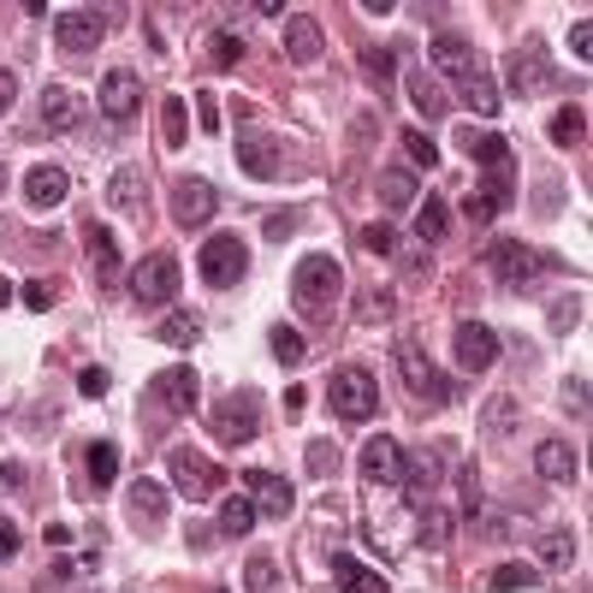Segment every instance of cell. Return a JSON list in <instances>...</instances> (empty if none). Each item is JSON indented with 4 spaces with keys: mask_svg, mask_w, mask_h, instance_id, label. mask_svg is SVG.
Here are the masks:
<instances>
[{
    "mask_svg": "<svg viewBox=\"0 0 593 593\" xmlns=\"http://www.w3.org/2000/svg\"><path fill=\"white\" fill-rule=\"evenodd\" d=\"M570 54H575V60H588V54H593V31H588V19H575V24H570Z\"/></svg>",
    "mask_w": 593,
    "mask_h": 593,
    "instance_id": "f5cc1de1",
    "label": "cell"
},
{
    "mask_svg": "<svg viewBox=\"0 0 593 593\" xmlns=\"http://www.w3.org/2000/svg\"><path fill=\"white\" fill-rule=\"evenodd\" d=\"M167 469H172V481H179L184 499H214V493H220V469H214L202 452H191V445H172Z\"/></svg>",
    "mask_w": 593,
    "mask_h": 593,
    "instance_id": "ba28073f",
    "label": "cell"
},
{
    "mask_svg": "<svg viewBox=\"0 0 593 593\" xmlns=\"http://www.w3.org/2000/svg\"><path fill=\"white\" fill-rule=\"evenodd\" d=\"M452 351H457V368L463 374H487V368L499 363V332L481 327V321H463L457 339H452Z\"/></svg>",
    "mask_w": 593,
    "mask_h": 593,
    "instance_id": "8fae6325",
    "label": "cell"
},
{
    "mask_svg": "<svg viewBox=\"0 0 593 593\" xmlns=\"http://www.w3.org/2000/svg\"><path fill=\"white\" fill-rule=\"evenodd\" d=\"M332 582H339L344 593H392V588H386V575H380V570L356 563L351 552H332Z\"/></svg>",
    "mask_w": 593,
    "mask_h": 593,
    "instance_id": "cb8c5ba5",
    "label": "cell"
},
{
    "mask_svg": "<svg viewBox=\"0 0 593 593\" xmlns=\"http://www.w3.org/2000/svg\"><path fill=\"white\" fill-rule=\"evenodd\" d=\"M292 231H297V214H273V220H267V238L273 243H285Z\"/></svg>",
    "mask_w": 593,
    "mask_h": 593,
    "instance_id": "6f0895ef",
    "label": "cell"
},
{
    "mask_svg": "<svg viewBox=\"0 0 593 593\" xmlns=\"http://www.w3.org/2000/svg\"><path fill=\"white\" fill-rule=\"evenodd\" d=\"M292 297H297V309H309L315 321H327L332 315V303L344 297V267L332 262V255H303L297 273H292Z\"/></svg>",
    "mask_w": 593,
    "mask_h": 593,
    "instance_id": "6da1fadb",
    "label": "cell"
},
{
    "mask_svg": "<svg viewBox=\"0 0 593 593\" xmlns=\"http://www.w3.org/2000/svg\"><path fill=\"white\" fill-rule=\"evenodd\" d=\"M161 119H167V149H179V142H184V101L179 95H167Z\"/></svg>",
    "mask_w": 593,
    "mask_h": 593,
    "instance_id": "f6af8a7d",
    "label": "cell"
},
{
    "mask_svg": "<svg viewBox=\"0 0 593 593\" xmlns=\"http://www.w3.org/2000/svg\"><path fill=\"white\" fill-rule=\"evenodd\" d=\"M415 238H422V243H440L445 238V202L440 196H427L422 208H415Z\"/></svg>",
    "mask_w": 593,
    "mask_h": 593,
    "instance_id": "74e56055",
    "label": "cell"
},
{
    "mask_svg": "<svg viewBox=\"0 0 593 593\" xmlns=\"http://www.w3.org/2000/svg\"><path fill=\"white\" fill-rule=\"evenodd\" d=\"M12 297H19V292H12V280H0V309H7Z\"/></svg>",
    "mask_w": 593,
    "mask_h": 593,
    "instance_id": "be15d7a7",
    "label": "cell"
},
{
    "mask_svg": "<svg viewBox=\"0 0 593 593\" xmlns=\"http://www.w3.org/2000/svg\"><path fill=\"white\" fill-rule=\"evenodd\" d=\"M410 101L427 113V119H445V113H452V95H445L440 83L427 78V71H415V78H410Z\"/></svg>",
    "mask_w": 593,
    "mask_h": 593,
    "instance_id": "4dcf8cb0",
    "label": "cell"
},
{
    "mask_svg": "<svg viewBox=\"0 0 593 593\" xmlns=\"http://www.w3.org/2000/svg\"><path fill=\"white\" fill-rule=\"evenodd\" d=\"M255 516H262V511H255V499H250V493L226 499V504H220V534H250V528H255Z\"/></svg>",
    "mask_w": 593,
    "mask_h": 593,
    "instance_id": "d6a6232c",
    "label": "cell"
},
{
    "mask_svg": "<svg viewBox=\"0 0 593 593\" xmlns=\"http://www.w3.org/2000/svg\"><path fill=\"white\" fill-rule=\"evenodd\" d=\"M403 481H410L415 504H433V487H440V457H403Z\"/></svg>",
    "mask_w": 593,
    "mask_h": 593,
    "instance_id": "f546056e",
    "label": "cell"
},
{
    "mask_svg": "<svg viewBox=\"0 0 593 593\" xmlns=\"http://www.w3.org/2000/svg\"><path fill=\"white\" fill-rule=\"evenodd\" d=\"M238 167L250 172V179H280V172H285L280 137H273L262 119H250V113L238 119Z\"/></svg>",
    "mask_w": 593,
    "mask_h": 593,
    "instance_id": "7a4b0ae2",
    "label": "cell"
},
{
    "mask_svg": "<svg viewBox=\"0 0 593 593\" xmlns=\"http://www.w3.org/2000/svg\"><path fill=\"white\" fill-rule=\"evenodd\" d=\"M214 184L208 179H179L172 184V220H179L184 231H196V226H208L214 220Z\"/></svg>",
    "mask_w": 593,
    "mask_h": 593,
    "instance_id": "5bb4252c",
    "label": "cell"
},
{
    "mask_svg": "<svg viewBox=\"0 0 593 593\" xmlns=\"http://www.w3.org/2000/svg\"><path fill=\"white\" fill-rule=\"evenodd\" d=\"M540 563H546V570H570V563H575V534L570 528L546 534V540H540Z\"/></svg>",
    "mask_w": 593,
    "mask_h": 593,
    "instance_id": "836d02e7",
    "label": "cell"
},
{
    "mask_svg": "<svg viewBox=\"0 0 593 593\" xmlns=\"http://www.w3.org/2000/svg\"><path fill=\"white\" fill-rule=\"evenodd\" d=\"M273 363L280 368H303L309 363V339L297 327H273Z\"/></svg>",
    "mask_w": 593,
    "mask_h": 593,
    "instance_id": "1f68e13d",
    "label": "cell"
},
{
    "mask_svg": "<svg viewBox=\"0 0 593 593\" xmlns=\"http://www.w3.org/2000/svg\"><path fill=\"white\" fill-rule=\"evenodd\" d=\"M575 321H582V297H563V303H552V327H558V332H570Z\"/></svg>",
    "mask_w": 593,
    "mask_h": 593,
    "instance_id": "681fc988",
    "label": "cell"
},
{
    "mask_svg": "<svg viewBox=\"0 0 593 593\" xmlns=\"http://www.w3.org/2000/svg\"><path fill=\"white\" fill-rule=\"evenodd\" d=\"M309 469H315V475H321V481H327V475L339 469V452H332L327 440H315V445H309Z\"/></svg>",
    "mask_w": 593,
    "mask_h": 593,
    "instance_id": "7dc6e473",
    "label": "cell"
},
{
    "mask_svg": "<svg viewBox=\"0 0 593 593\" xmlns=\"http://www.w3.org/2000/svg\"><path fill=\"white\" fill-rule=\"evenodd\" d=\"M463 101H469V107L481 113V119H493V113H499V90H493V78H487V71H481V78H469V83H463Z\"/></svg>",
    "mask_w": 593,
    "mask_h": 593,
    "instance_id": "ab89813d",
    "label": "cell"
},
{
    "mask_svg": "<svg viewBox=\"0 0 593 593\" xmlns=\"http://www.w3.org/2000/svg\"><path fill=\"white\" fill-rule=\"evenodd\" d=\"M499 208H504V196H499V191H469V202H463V214H469L475 226H487Z\"/></svg>",
    "mask_w": 593,
    "mask_h": 593,
    "instance_id": "ee69618b",
    "label": "cell"
},
{
    "mask_svg": "<svg viewBox=\"0 0 593 593\" xmlns=\"http://www.w3.org/2000/svg\"><path fill=\"white\" fill-rule=\"evenodd\" d=\"M516 410H523L516 398H487V415H481L487 433H511L516 427Z\"/></svg>",
    "mask_w": 593,
    "mask_h": 593,
    "instance_id": "7bdbcfd3",
    "label": "cell"
},
{
    "mask_svg": "<svg viewBox=\"0 0 593 593\" xmlns=\"http://www.w3.org/2000/svg\"><path fill=\"white\" fill-rule=\"evenodd\" d=\"M71 191L66 167H31V179H24V196H31V208H60Z\"/></svg>",
    "mask_w": 593,
    "mask_h": 593,
    "instance_id": "d4e9b609",
    "label": "cell"
},
{
    "mask_svg": "<svg viewBox=\"0 0 593 593\" xmlns=\"http://www.w3.org/2000/svg\"><path fill=\"white\" fill-rule=\"evenodd\" d=\"M54 36H60V48H66V54H90V48H101V36H107V19H101V12H90V7L60 12Z\"/></svg>",
    "mask_w": 593,
    "mask_h": 593,
    "instance_id": "2e32d148",
    "label": "cell"
},
{
    "mask_svg": "<svg viewBox=\"0 0 593 593\" xmlns=\"http://www.w3.org/2000/svg\"><path fill=\"white\" fill-rule=\"evenodd\" d=\"M398 368H403V386H410L415 398H427V403H452V380H445V374L433 368L410 339L398 344Z\"/></svg>",
    "mask_w": 593,
    "mask_h": 593,
    "instance_id": "30bf717a",
    "label": "cell"
},
{
    "mask_svg": "<svg viewBox=\"0 0 593 593\" xmlns=\"http://www.w3.org/2000/svg\"><path fill=\"white\" fill-rule=\"evenodd\" d=\"M457 142H463V155H469V161H487V172H493V184H487V191H499L504 202H511V142L493 137V132H463Z\"/></svg>",
    "mask_w": 593,
    "mask_h": 593,
    "instance_id": "9c48e42d",
    "label": "cell"
},
{
    "mask_svg": "<svg viewBox=\"0 0 593 593\" xmlns=\"http://www.w3.org/2000/svg\"><path fill=\"white\" fill-rule=\"evenodd\" d=\"M504 78H511V95L534 101V95L552 90V60H546V48L528 36L523 48H511V60H504Z\"/></svg>",
    "mask_w": 593,
    "mask_h": 593,
    "instance_id": "5b68a950",
    "label": "cell"
},
{
    "mask_svg": "<svg viewBox=\"0 0 593 593\" xmlns=\"http://www.w3.org/2000/svg\"><path fill=\"white\" fill-rule=\"evenodd\" d=\"M415 191H422V184H415L410 167H386L380 172V208L386 214H410L415 208Z\"/></svg>",
    "mask_w": 593,
    "mask_h": 593,
    "instance_id": "484cf974",
    "label": "cell"
},
{
    "mask_svg": "<svg viewBox=\"0 0 593 593\" xmlns=\"http://www.w3.org/2000/svg\"><path fill=\"white\" fill-rule=\"evenodd\" d=\"M95 101H101V113H107V119H137V107H142V78H137V71H107Z\"/></svg>",
    "mask_w": 593,
    "mask_h": 593,
    "instance_id": "e0dca14e",
    "label": "cell"
},
{
    "mask_svg": "<svg viewBox=\"0 0 593 593\" xmlns=\"http://www.w3.org/2000/svg\"><path fill=\"white\" fill-rule=\"evenodd\" d=\"M534 582H540V570H534L528 558H511V563H499V570H493V588H499V593H516V588L528 593Z\"/></svg>",
    "mask_w": 593,
    "mask_h": 593,
    "instance_id": "e575fe53",
    "label": "cell"
},
{
    "mask_svg": "<svg viewBox=\"0 0 593 593\" xmlns=\"http://www.w3.org/2000/svg\"><path fill=\"white\" fill-rule=\"evenodd\" d=\"M132 297L137 303H172L179 297V255H167V250H155V255H142L137 273H132Z\"/></svg>",
    "mask_w": 593,
    "mask_h": 593,
    "instance_id": "52a82bcc",
    "label": "cell"
},
{
    "mask_svg": "<svg viewBox=\"0 0 593 593\" xmlns=\"http://www.w3.org/2000/svg\"><path fill=\"white\" fill-rule=\"evenodd\" d=\"M19 552V523H0V558Z\"/></svg>",
    "mask_w": 593,
    "mask_h": 593,
    "instance_id": "91938a15",
    "label": "cell"
},
{
    "mask_svg": "<svg viewBox=\"0 0 593 593\" xmlns=\"http://www.w3.org/2000/svg\"><path fill=\"white\" fill-rule=\"evenodd\" d=\"M243 588H250V593H280V563H273V558H250Z\"/></svg>",
    "mask_w": 593,
    "mask_h": 593,
    "instance_id": "b9f144b4",
    "label": "cell"
},
{
    "mask_svg": "<svg viewBox=\"0 0 593 593\" xmlns=\"http://www.w3.org/2000/svg\"><path fill=\"white\" fill-rule=\"evenodd\" d=\"M7 184H12V172H7V161H0V196H7Z\"/></svg>",
    "mask_w": 593,
    "mask_h": 593,
    "instance_id": "e7e4bbea",
    "label": "cell"
},
{
    "mask_svg": "<svg viewBox=\"0 0 593 593\" xmlns=\"http://www.w3.org/2000/svg\"><path fill=\"white\" fill-rule=\"evenodd\" d=\"M534 469H540L546 481L570 487L575 475H582V457H575V445H563V440H540L534 445Z\"/></svg>",
    "mask_w": 593,
    "mask_h": 593,
    "instance_id": "7402d4cb",
    "label": "cell"
},
{
    "mask_svg": "<svg viewBox=\"0 0 593 593\" xmlns=\"http://www.w3.org/2000/svg\"><path fill=\"white\" fill-rule=\"evenodd\" d=\"M309 410V392H303V386H292V392H285V415H303Z\"/></svg>",
    "mask_w": 593,
    "mask_h": 593,
    "instance_id": "94428289",
    "label": "cell"
},
{
    "mask_svg": "<svg viewBox=\"0 0 593 593\" xmlns=\"http://www.w3.org/2000/svg\"><path fill=\"white\" fill-rule=\"evenodd\" d=\"M155 339H161V344H172V351H191V344L202 339V327L191 321V315H167V321L155 327Z\"/></svg>",
    "mask_w": 593,
    "mask_h": 593,
    "instance_id": "d590c367",
    "label": "cell"
},
{
    "mask_svg": "<svg viewBox=\"0 0 593 593\" xmlns=\"http://www.w3.org/2000/svg\"><path fill=\"white\" fill-rule=\"evenodd\" d=\"M12 101H19V71H0V113H7Z\"/></svg>",
    "mask_w": 593,
    "mask_h": 593,
    "instance_id": "680465c9",
    "label": "cell"
},
{
    "mask_svg": "<svg viewBox=\"0 0 593 593\" xmlns=\"http://www.w3.org/2000/svg\"><path fill=\"white\" fill-rule=\"evenodd\" d=\"M90 267L95 285H119V243H113L107 226H90Z\"/></svg>",
    "mask_w": 593,
    "mask_h": 593,
    "instance_id": "83f0119b",
    "label": "cell"
},
{
    "mask_svg": "<svg viewBox=\"0 0 593 593\" xmlns=\"http://www.w3.org/2000/svg\"><path fill=\"white\" fill-rule=\"evenodd\" d=\"M243 273H250V250H243L238 231H214L208 243H202V280L214 285V292H226V285H238Z\"/></svg>",
    "mask_w": 593,
    "mask_h": 593,
    "instance_id": "277c9868",
    "label": "cell"
},
{
    "mask_svg": "<svg viewBox=\"0 0 593 593\" xmlns=\"http://www.w3.org/2000/svg\"><path fill=\"white\" fill-rule=\"evenodd\" d=\"M107 208L113 214H142V208H149V179H142V167H119V172H113Z\"/></svg>",
    "mask_w": 593,
    "mask_h": 593,
    "instance_id": "603a6c76",
    "label": "cell"
},
{
    "mask_svg": "<svg viewBox=\"0 0 593 593\" xmlns=\"http://www.w3.org/2000/svg\"><path fill=\"white\" fill-rule=\"evenodd\" d=\"M78 392L83 398H101V392H107V368H83L78 374Z\"/></svg>",
    "mask_w": 593,
    "mask_h": 593,
    "instance_id": "11a10c76",
    "label": "cell"
},
{
    "mask_svg": "<svg viewBox=\"0 0 593 593\" xmlns=\"http://www.w3.org/2000/svg\"><path fill=\"white\" fill-rule=\"evenodd\" d=\"M321 48H327L321 24H315L309 12H292V19H285V54H292L297 66H315V60H321Z\"/></svg>",
    "mask_w": 593,
    "mask_h": 593,
    "instance_id": "44dd1931",
    "label": "cell"
},
{
    "mask_svg": "<svg viewBox=\"0 0 593 593\" xmlns=\"http://www.w3.org/2000/svg\"><path fill=\"white\" fill-rule=\"evenodd\" d=\"M327 398H332V410H339L344 422H368V415L380 410V386H374L368 368H339L327 380Z\"/></svg>",
    "mask_w": 593,
    "mask_h": 593,
    "instance_id": "3957f363",
    "label": "cell"
},
{
    "mask_svg": "<svg viewBox=\"0 0 593 593\" xmlns=\"http://www.w3.org/2000/svg\"><path fill=\"white\" fill-rule=\"evenodd\" d=\"M214 433H220L226 445H243V440H255V433H262V415H255V398L250 392H231L220 410H214Z\"/></svg>",
    "mask_w": 593,
    "mask_h": 593,
    "instance_id": "9a60e30c",
    "label": "cell"
},
{
    "mask_svg": "<svg viewBox=\"0 0 593 593\" xmlns=\"http://www.w3.org/2000/svg\"><path fill=\"white\" fill-rule=\"evenodd\" d=\"M403 149H410V161H415V167H440V149H433V142H427L422 132H403Z\"/></svg>",
    "mask_w": 593,
    "mask_h": 593,
    "instance_id": "bcb514c9",
    "label": "cell"
},
{
    "mask_svg": "<svg viewBox=\"0 0 593 593\" xmlns=\"http://www.w3.org/2000/svg\"><path fill=\"white\" fill-rule=\"evenodd\" d=\"M563 410L588 415V380H582V374H575V380H563Z\"/></svg>",
    "mask_w": 593,
    "mask_h": 593,
    "instance_id": "c3c4849f",
    "label": "cell"
},
{
    "mask_svg": "<svg viewBox=\"0 0 593 593\" xmlns=\"http://www.w3.org/2000/svg\"><path fill=\"white\" fill-rule=\"evenodd\" d=\"M132 523L149 528V534L167 523V487H161V481H137V487H132Z\"/></svg>",
    "mask_w": 593,
    "mask_h": 593,
    "instance_id": "4316f807",
    "label": "cell"
},
{
    "mask_svg": "<svg viewBox=\"0 0 593 593\" xmlns=\"http://www.w3.org/2000/svg\"><path fill=\"white\" fill-rule=\"evenodd\" d=\"M487 267H493L499 285L523 292V285H534V273L546 267V255H534L528 243H516V238H493V243H487Z\"/></svg>",
    "mask_w": 593,
    "mask_h": 593,
    "instance_id": "8992f818",
    "label": "cell"
},
{
    "mask_svg": "<svg viewBox=\"0 0 593 593\" xmlns=\"http://www.w3.org/2000/svg\"><path fill=\"white\" fill-rule=\"evenodd\" d=\"M392 66H398V60H392V48H368V54H363V78H368L380 95L392 90Z\"/></svg>",
    "mask_w": 593,
    "mask_h": 593,
    "instance_id": "60d3db41",
    "label": "cell"
},
{
    "mask_svg": "<svg viewBox=\"0 0 593 593\" xmlns=\"http://www.w3.org/2000/svg\"><path fill=\"white\" fill-rule=\"evenodd\" d=\"M546 132H552L558 149H570V142H582V132H588V113H582V107H558Z\"/></svg>",
    "mask_w": 593,
    "mask_h": 593,
    "instance_id": "8d00e7d4",
    "label": "cell"
},
{
    "mask_svg": "<svg viewBox=\"0 0 593 593\" xmlns=\"http://www.w3.org/2000/svg\"><path fill=\"white\" fill-rule=\"evenodd\" d=\"M415 540H422L427 552H445V546H452V511H445V504H427L422 523H415Z\"/></svg>",
    "mask_w": 593,
    "mask_h": 593,
    "instance_id": "f1b7e54d",
    "label": "cell"
},
{
    "mask_svg": "<svg viewBox=\"0 0 593 593\" xmlns=\"http://www.w3.org/2000/svg\"><path fill=\"white\" fill-rule=\"evenodd\" d=\"M214 60H220V66H238V60H243V36H214Z\"/></svg>",
    "mask_w": 593,
    "mask_h": 593,
    "instance_id": "f907efd6",
    "label": "cell"
},
{
    "mask_svg": "<svg viewBox=\"0 0 593 593\" xmlns=\"http://www.w3.org/2000/svg\"><path fill=\"white\" fill-rule=\"evenodd\" d=\"M36 113H42V132H78V119L90 107H83V95L78 90H42V101H36Z\"/></svg>",
    "mask_w": 593,
    "mask_h": 593,
    "instance_id": "d6986e66",
    "label": "cell"
},
{
    "mask_svg": "<svg viewBox=\"0 0 593 593\" xmlns=\"http://www.w3.org/2000/svg\"><path fill=\"white\" fill-rule=\"evenodd\" d=\"M196 392H202V380H196L191 363H172V368H161V374L149 380V403H161V410H172V415L191 410Z\"/></svg>",
    "mask_w": 593,
    "mask_h": 593,
    "instance_id": "4fadbf2b",
    "label": "cell"
},
{
    "mask_svg": "<svg viewBox=\"0 0 593 593\" xmlns=\"http://www.w3.org/2000/svg\"><path fill=\"white\" fill-rule=\"evenodd\" d=\"M0 487H24V469H19V463H0Z\"/></svg>",
    "mask_w": 593,
    "mask_h": 593,
    "instance_id": "6125c7cd",
    "label": "cell"
},
{
    "mask_svg": "<svg viewBox=\"0 0 593 593\" xmlns=\"http://www.w3.org/2000/svg\"><path fill=\"white\" fill-rule=\"evenodd\" d=\"M19 297H24V309H48V303H54V285H48V280H31Z\"/></svg>",
    "mask_w": 593,
    "mask_h": 593,
    "instance_id": "816d5d0a",
    "label": "cell"
},
{
    "mask_svg": "<svg viewBox=\"0 0 593 593\" xmlns=\"http://www.w3.org/2000/svg\"><path fill=\"white\" fill-rule=\"evenodd\" d=\"M363 250L386 255V250H392V226H386V220H380V226H368V231H363Z\"/></svg>",
    "mask_w": 593,
    "mask_h": 593,
    "instance_id": "db71d44e",
    "label": "cell"
},
{
    "mask_svg": "<svg viewBox=\"0 0 593 593\" xmlns=\"http://www.w3.org/2000/svg\"><path fill=\"white\" fill-rule=\"evenodd\" d=\"M243 493H250L255 511H267V516H285L297 504L292 481H285V475H273V469H250V475H243Z\"/></svg>",
    "mask_w": 593,
    "mask_h": 593,
    "instance_id": "ac0fdd59",
    "label": "cell"
},
{
    "mask_svg": "<svg viewBox=\"0 0 593 593\" xmlns=\"http://www.w3.org/2000/svg\"><path fill=\"white\" fill-rule=\"evenodd\" d=\"M90 481H95V487H113V481H119V452H113L107 440L90 445Z\"/></svg>",
    "mask_w": 593,
    "mask_h": 593,
    "instance_id": "f35d334b",
    "label": "cell"
},
{
    "mask_svg": "<svg viewBox=\"0 0 593 593\" xmlns=\"http://www.w3.org/2000/svg\"><path fill=\"white\" fill-rule=\"evenodd\" d=\"M427 66L445 71V78H457V83H469V78H481V71H487V60L463 36H433L427 42Z\"/></svg>",
    "mask_w": 593,
    "mask_h": 593,
    "instance_id": "7c38bea8",
    "label": "cell"
},
{
    "mask_svg": "<svg viewBox=\"0 0 593 593\" xmlns=\"http://www.w3.org/2000/svg\"><path fill=\"white\" fill-rule=\"evenodd\" d=\"M363 481H374V487H398L403 481V452H398V440H368L363 445Z\"/></svg>",
    "mask_w": 593,
    "mask_h": 593,
    "instance_id": "ffe728a7",
    "label": "cell"
},
{
    "mask_svg": "<svg viewBox=\"0 0 593 593\" xmlns=\"http://www.w3.org/2000/svg\"><path fill=\"white\" fill-rule=\"evenodd\" d=\"M196 113H202V132H220V101H214L208 90L196 95Z\"/></svg>",
    "mask_w": 593,
    "mask_h": 593,
    "instance_id": "9f6ffc18",
    "label": "cell"
}]
</instances>
